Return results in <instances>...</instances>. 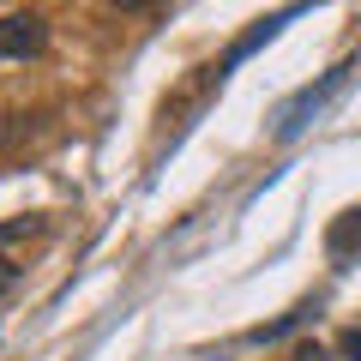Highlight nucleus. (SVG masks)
Listing matches in <instances>:
<instances>
[{"mask_svg": "<svg viewBox=\"0 0 361 361\" xmlns=\"http://www.w3.org/2000/svg\"><path fill=\"white\" fill-rule=\"evenodd\" d=\"M42 235V217H18V223H0V241H30Z\"/></svg>", "mask_w": 361, "mask_h": 361, "instance_id": "5", "label": "nucleus"}, {"mask_svg": "<svg viewBox=\"0 0 361 361\" xmlns=\"http://www.w3.org/2000/svg\"><path fill=\"white\" fill-rule=\"evenodd\" d=\"M337 355H343V361H361V325H349V331L337 337Z\"/></svg>", "mask_w": 361, "mask_h": 361, "instance_id": "6", "label": "nucleus"}, {"mask_svg": "<svg viewBox=\"0 0 361 361\" xmlns=\"http://www.w3.org/2000/svg\"><path fill=\"white\" fill-rule=\"evenodd\" d=\"M343 78H349V66H331V73H325L319 85H307L301 97H289V103H283V115H277V139H295V133L307 127V121L319 115L325 103H331V90H343Z\"/></svg>", "mask_w": 361, "mask_h": 361, "instance_id": "1", "label": "nucleus"}, {"mask_svg": "<svg viewBox=\"0 0 361 361\" xmlns=\"http://www.w3.org/2000/svg\"><path fill=\"white\" fill-rule=\"evenodd\" d=\"M289 361H331V349L307 337V343H295V349H289Z\"/></svg>", "mask_w": 361, "mask_h": 361, "instance_id": "7", "label": "nucleus"}, {"mask_svg": "<svg viewBox=\"0 0 361 361\" xmlns=\"http://www.w3.org/2000/svg\"><path fill=\"white\" fill-rule=\"evenodd\" d=\"M42 49H49V18L42 13L0 18V54H6V61H37Z\"/></svg>", "mask_w": 361, "mask_h": 361, "instance_id": "2", "label": "nucleus"}, {"mask_svg": "<svg viewBox=\"0 0 361 361\" xmlns=\"http://www.w3.org/2000/svg\"><path fill=\"white\" fill-rule=\"evenodd\" d=\"M331 247H337V253H361V211H349V217L337 223V235H331Z\"/></svg>", "mask_w": 361, "mask_h": 361, "instance_id": "4", "label": "nucleus"}, {"mask_svg": "<svg viewBox=\"0 0 361 361\" xmlns=\"http://www.w3.org/2000/svg\"><path fill=\"white\" fill-rule=\"evenodd\" d=\"M109 6H121V13H145V6H157V0H109Z\"/></svg>", "mask_w": 361, "mask_h": 361, "instance_id": "8", "label": "nucleus"}, {"mask_svg": "<svg viewBox=\"0 0 361 361\" xmlns=\"http://www.w3.org/2000/svg\"><path fill=\"white\" fill-rule=\"evenodd\" d=\"M295 13H301V6H283V13H271V18H253V30H247V37H241V42H235V49H229V54H223V61H217V78L229 73V66H241L247 54L259 49V42H271V37H277V30H283V25H289V18H295Z\"/></svg>", "mask_w": 361, "mask_h": 361, "instance_id": "3", "label": "nucleus"}]
</instances>
